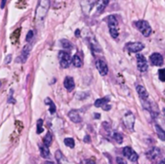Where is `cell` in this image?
Segmentation results:
<instances>
[{
	"label": "cell",
	"mask_w": 165,
	"mask_h": 164,
	"mask_svg": "<svg viewBox=\"0 0 165 164\" xmlns=\"http://www.w3.org/2000/svg\"><path fill=\"white\" fill-rule=\"evenodd\" d=\"M49 7H50V0H39L38 6L36 8V13H35V21L38 24L44 21L45 17L49 10Z\"/></svg>",
	"instance_id": "1"
},
{
	"label": "cell",
	"mask_w": 165,
	"mask_h": 164,
	"mask_svg": "<svg viewBox=\"0 0 165 164\" xmlns=\"http://www.w3.org/2000/svg\"><path fill=\"white\" fill-rule=\"evenodd\" d=\"M107 23L109 27V32L111 37L117 39L119 36V29H118V20L115 15H111L107 17Z\"/></svg>",
	"instance_id": "2"
},
{
	"label": "cell",
	"mask_w": 165,
	"mask_h": 164,
	"mask_svg": "<svg viewBox=\"0 0 165 164\" xmlns=\"http://www.w3.org/2000/svg\"><path fill=\"white\" fill-rule=\"evenodd\" d=\"M134 26L136 27L140 33L145 37H149L152 33V27L149 24L148 21L146 20H138L134 22Z\"/></svg>",
	"instance_id": "3"
},
{
	"label": "cell",
	"mask_w": 165,
	"mask_h": 164,
	"mask_svg": "<svg viewBox=\"0 0 165 164\" xmlns=\"http://www.w3.org/2000/svg\"><path fill=\"white\" fill-rule=\"evenodd\" d=\"M58 59L60 62V66L63 69L69 68L70 64H72V58H70L68 52L65 50H60L58 52Z\"/></svg>",
	"instance_id": "4"
},
{
	"label": "cell",
	"mask_w": 165,
	"mask_h": 164,
	"mask_svg": "<svg viewBox=\"0 0 165 164\" xmlns=\"http://www.w3.org/2000/svg\"><path fill=\"white\" fill-rule=\"evenodd\" d=\"M85 38H86V40H87L88 44L90 45L91 48H92L94 51H96V52L102 51L101 45H99L98 41H97V39L95 38V36H94V34H93V33H91L90 31H89V32H87L86 35H85Z\"/></svg>",
	"instance_id": "5"
},
{
	"label": "cell",
	"mask_w": 165,
	"mask_h": 164,
	"mask_svg": "<svg viewBox=\"0 0 165 164\" xmlns=\"http://www.w3.org/2000/svg\"><path fill=\"white\" fill-rule=\"evenodd\" d=\"M123 122H124V124H125V126L127 127V128H128V130H133L135 117L131 111H127V112L125 114V116H124V118H123Z\"/></svg>",
	"instance_id": "6"
},
{
	"label": "cell",
	"mask_w": 165,
	"mask_h": 164,
	"mask_svg": "<svg viewBox=\"0 0 165 164\" xmlns=\"http://www.w3.org/2000/svg\"><path fill=\"white\" fill-rule=\"evenodd\" d=\"M123 155L131 162H136L138 160V155L131 148V147H125L123 149Z\"/></svg>",
	"instance_id": "7"
},
{
	"label": "cell",
	"mask_w": 165,
	"mask_h": 164,
	"mask_svg": "<svg viewBox=\"0 0 165 164\" xmlns=\"http://www.w3.org/2000/svg\"><path fill=\"white\" fill-rule=\"evenodd\" d=\"M136 62H137V68L141 73H145L148 70V64L145 56L142 54H136Z\"/></svg>",
	"instance_id": "8"
},
{
	"label": "cell",
	"mask_w": 165,
	"mask_h": 164,
	"mask_svg": "<svg viewBox=\"0 0 165 164\" xmlns=\"http://www.w3.org/2000/svg\"><path fill=\"white\" fill-rule=\"evenodd\" d=\"M126 48L129 52H132V53H137V52H140L144 48V45L142 43H139V42L127 43L126 45Z\"/></svg>",
	"instance_id": "9"
},
{
	"label": "cell",
	"mask_w": 165,
	"mask_h": 164,
	"mask_svg": "<svg viewBox=\"0 0 165 164\" xmlns=\"http://www.w3.org/2000/svg\"><path fill=\"white\" fill-rule=\"evenodd\" d=\"M96 67H97V70L99 71V73H101V75H102V77H104V75H106L108 73V67H107V64L105 61H103L102 59L97 60Z\"/></svg>",
	"instance_id": "10"
},
{
	"label": "cell",
	"mask_w": 165,
	"mask_h": 164,
	"mask_svg": "<svg viewBox=\"0 0 165 164\" xmlns=\"http://www.w3.org/2000/svg\"><path fill=\"white\" fill-rule=\"evenodd\" d=\"M150 61L154 66H162L163 65V57L160 53L155 52L150 56Z\"/></svg>",
	"instance_id": "11"
},
{
	"label": "cell",
	"mask_w": 165,
	"mask_h": 164,
	"mask_svg": "<svg viewBox=\"0 0 165 164\" xmlns=\"http://www.w3.org/2000/svg\"><path fill=\"white\" fill-rule=\"evenodd\" d=\"M30 49H31L30 45H25L24 48L22 49L21 54L20 55V57L16 58V62L17 63H24L27 60L28 55H29V52H30Z\"/></svg>",
	"instance_id": "12"
},
{
	"label": "cell",
	"mask_w": 165,
	"mask_h": 164,
	"mask_svg": "<svg viewBox=\"0 0 165 164\" xmlns=\"http://www.w3.org/2000/svg\"><path fill=\"white\" fill-rule=\"evenodd\" d=\"M109 0H97V14H102L105 8L107 7Z\"/></svg>",
	"instance_id": "13"
},
{
	"label": "cell",
	"mask_w": 165,
	"mask_h": 164,
	"mask_svg": "<svg viewBox=\"0 0 165 164\" xmlns=\"http://www.w3.org/2000/svg\"><path fill=\"white\" fill-rule=\"evenodd\" d=\"M69 118L70 119V121L75 123V124H78V123L81 122V117L79 116V113L77 110H70L69 114Z\"/></svg>",
	"instance_id": "14"
},
{
	"label": "cell",
	"mask_w": 165,
	"mask_h": 164,
	"mask_svg": "<svg viewBox=\"0 0 165 164\" xmlns=\"http://www.w3.org/2000/svg\"><path fill=\"white\" fill-rule=\"evenodd\" d=\"M136 91L138 93V95L140 97V98L142 99V101H146L147 98L149 97V94L147 92L146 88L142 85H137L136 86Z\"/></svg>",
	"instance_id": "15"
},
{
	"label": "cell",
	"mask_w": 165,
	"mask_h": 164,
	"mask_svg": "<svg viewBox=\"0 0 165 164\" xmlns=\"http://www.w3.org/2000/svg\"><path fill=\"white\" fill-rule=\"evenodd\" d=\"M64 86L68 91H72L74 88V80L73 77H67L64 79Z\"/></svg>",
	"instance_id": "16"
},
{
	"label": "cell",
	"mask_w": 165,
	"mask_h": 164,
	"mask_svg": "<svg viewBox=\"0 0 165 164\" xmlns=\"http://www.w3.org/2000/svg\"><path fill=\"white\" fill-rule=\"evenodd\" d=\"M160 149L152 148V149H151L150 151L147 152V156H148L149 159L154 160V159H156L158 155H160Z\"/></svg>",
	"instance_id": "17"
},
{
	"label": "cell",
	"mask_w": 165,
	"mask_h": 164,
	"mask_svg": "<svg viewBox=\"0 0 165 164\" xmlns=\"http://www.w3.org/2000/svg\"><path fill=\"white\" fill-rule=\"evenodd\" d=\"M80 3H81L82 10H83L84 13H85V14H88V13H89L90 10H91V8H92L93 3L89 4V0H81Z\"/></svg>",
	"instance_id": "18"
},
{
	"label": "cell",
	"mask_w": 165,
	"mask_h": 164,
	"mask_svg": "<svg viewBox=\"0 0 165 164\" xmlns=\"http://www.w3.org/2000/svg\"><path fill=\"white\" fill-rule=\"evenodd\" d=\"M109 98L108 97H105V98H98L97 101L95 102V103H94V105H95L96 107H102L103 106L104 104H106L109 102Z\"/></svg>",
	"instance_id": "19"
},
{
	"label": "cell",
	"mask_w": 165,
	"mask_h": 164,
	"mask_svg": "<svg viewBox=\"0 0 165 164\" xmlns=\"http://www.w3.org/2000/svg\"><path fill=\"white\" fill-rule=\"evenodd\" d=\"M40 151H41V155H42L44 159H48L49 157V150H48V147H46L45 145H42L40 147Z\"/></svg>",
	"instance_id": "20"
},
{
	"label": "cell",
	"mask_w": 165,
	"mask_h": 164,
	"mask_svg": "<svg viewBox=\"0 0 165 164\" xmlns=\"http://www.w3.org/2000/svg\"><path fill=\"white\" fill-rule=\"evenodd\" d=\"M72 64L75 67V68H80L82 67V60H81V58L77 55V54H75L73 58H72Z\"/></svg>",
	"instance_id": "21"
},
{
	"label": "cell",
	"mask_w": 165,
	"mask_h": 164,
	"mask_svg": "<svg viewBox=\"0 0 165 164\" xmlns=\"http://www.w3.org/2000/svg\"><path fill=\"white\" fill-rule=\"evenodd\" d=\"M45 104H48V106H49V112H50L51 114H54L55 111H56V106H55L54 102H52V99H50L49 98H45Z\"/></svg>",
	"instance_id": "22"
},
{
	"label": "cell",
	"mask_w": 165,
	"mask_h": 164,
	"mask_svg": "<svg viewBox=\"0 0 165 164\" xmlns=\"http://www.w3.org/2000/svg\"><path fill=\"white\" fill-rule=\"evenodd\" d=\"M111 136H112V138H113L118 144H122L123 143L124 138H123V135H122L121 133L117 132V131H113V132H111Z\"/></svg>",
	"instance_id": "23"
},
{
	"label": "cell",
	"mask_w": 165,
	"mask_h": 164,
	"mask_svg": "<svg viewBox=\"0 0 165 164\" xmlns=\"http://www.w3.org/2000/svg\"><path fill=\"white\" fill-rule=\"evenodd\" d=\"M52 142V134L50 132L46 133V135L44 138V145H45L46 147H49Z\"/></svg>",
	"instance_id": "24"
},
{
	"label": "cell",
	"mask_w": 165,
	"mask_h": 164,
	"mask_svg": "<svg viewBox=\"0 0 165 164\" xmlns=\"http://www.w3.org/2000/svg\"><path fill=\"white\" fill-rule=\"evenodd\" d=\"M61 45L63 46L64 48H66V49H72V46H73V45H72V43L70 42L69 40H67V39H63V40H61Z\"/></svg>",
	"instance_id": "25"
},
{
	"label": "cell",
	"mask_w": 165,
	"mask_h": 164,
	"mask_svg": "<svg viewBox=\"0 0 165 164\" xmlns=\"http://www.w3.org/2000/svg\"><path fill=\"white\" fill-rule=\"evenodd\" d=\"M156 133H157V135H158V137H160L162 141H164V139H165V137H164V130H162V128L160 127V126H157V125H156Z\"/></svg>",
	"instance_id": "26"
},
{
	"label": "cell",
	"mask_w": 165,
	"mask_h": 164,
	"mask_svg": "<svg viewBox=\"0 0 165 164\" xmlns=\"http://www.w3.org/2000/svg\"><path fill=\"white\" fill-rule=\"evenodd\" d=\"M64 143H65V145L67 146V147H69V148H74V140L73 139V138H65V140H64Z\"/></svg>",
	"instance_id": "27"
},
{
	"label": "cell",
	"mask_w": 165,
	"mask_h": 164,
	"mask_svg": "<svg viewBox=\"0 0 165 164\" xmlns=\"http://www.w3.org/2000/svg\"><path fill=\"white\" fill-rule=\"evenodd\" d=\"M43 120L42 119H39L37 122V133L40 134L44 131V128H43Z\"/></svg>",
	"instance_id": "28"
},
{
	"label": "cell",
	"mask_w": 165,
	"mask_h": 164,
	"mask_svg": "<svg viewBox=\"0 0 165 164\" xmlns=\"http://www.w3.org/2000/svg\"><path fill=\"white\" fill-rule=\"evenodd\" d=\"M55 159H56V160L58 161V164H61V161L63 160L64 156H63L62 153H61V152L59 151V150L55 153Z\"/></svg>",
	"instance_id": "29"
},
{
	"label": "cell",
	"mask_w": 165,
	"mask_h": 164,
	"mask_svg": "<svg viewBox=\"0 0 165 164\" xmlns=\"http://www.w3.org/2000/svg\"><path fill=\"white\" fill-rule=\"evenodd\" d=\"M158 77H160V79L162 82H164V80H165V71L163 69H160V71H158Z\"/></svg>",
	"instance_id": "30"
},
{
	"label": "cell",
	"mask_w": 165,
	"mask_h": 164,
	"mask_svg": "<svg viewBox=\"0 0 165 164\" xmlns=\"http://www.w3.org/2000/svg\"><path fill=\"white\" fill-rule=\"evenodd\" d=\"M79 164H96V162H95V160H94V159H82Z\"/></svg>",
	"instance_id": "31"
},
{
	"label": "cell",
	"mask_w": 165,
	"mask_h": 164,
	"mask_svg": "<svg viewBox=\"0 0 165 164\" xmlns=\"http://www.w3.org/2000/svg\"><path fill=\"white\" fill-rule=\"evenodd\" d=\"M33 37H34V32L32 30H30L26 35V41L27 42H30V41L33 39Z\"/></svg>",
	"instance_id": "32"
},
{
	"label": "cell",
	"mask_w": 165,
	"mask_h": 164,
	"mask_svg": "<svg viewBox=\"0 0 165 164\" xmlns=\"http://www.w3.org/2000/svg\"><path fill=\"white\" fill-rule=\"evenodd\" d=\"M117 162H118V164H127L125 159H122V157H117Z\"/></svg>",
	"instance_id": "33"
},
{
	"label": "cell",
	"mask_w": 165,
	"mask_h": 164,
	"mask_svg": "<svg viewBox=\"0 0 165 164\" xmlns=\"http://www.w3.org/2000/svg\"><path fill=\"white\" fill-rule=\"evenodd\" d=\"M102 109L103 110H106V111H108V110H110V108H111V105H109V104H104L103 106H102Z\"/></svg>",
	"instance_id": "34"
},
{
	"label": "cell",
	"mask_w": 165,
	"mask_h": 164,
	"mask_svg": "<svg viewBox=\"0 0 165 164\" xmlns=\"http://www.w3.org/2000/svg\"><path fill=\"white\" fill-rule=\"evenodd\" d=\"M11 59H12V55L10 54V55H8L7 57H6V59H5V64H9L10 61H11Z\"/></svg>",
	"instance_id": "35"
},
{
	"label": "cell",
	"mask_w": 165,
	"mask_h": 164,
	"mask_svg": "<svg viewBox=\"0 0 165 164\" xmlns=\"http://www.w3.org/2000/svg\"><path fill=\"white\" fill-rule=\"evenodd\" d=\"M6 3H7V0H1V9H4V7L6 6Z\"/></svg>",
	"instance_id": "36"
},
{
	"label": "cell",
	"mask_w": 165,
	"mask_h": 164,
	"mask_svg": "<svg viewBox=\"0 0 165 164\" xmlns=\"http://www.w3.org/2000/svg\"><path fill=\"white\" fill-rule=\"evenodd\" d=\"M84 141H85V142H87V143H89V142L91 141L90 136H89V135H86V136H85V138H84Z\"/></svg>",
	"instance_id": "37"
},
{
	"label": "cell",
	"mask_w": 165,
	"mask_h": 164,
	"mask_svg": "<svg viewBox=\"0 0 165 164\" xmlns=\"http://www.w3.org/2000/svg\"><path fill=\"white\" fill-rule=\"evenodd\" d=\"M80 30H79V29H76V30H75V36L76 37H79V35H80Z\"/></svg>",
	"instance_id": "38"
},
{
	"label": "cell",
	"mask_w": 165,
	"mask_h": 164,
	"mask_svg": "<svg viewBox=\"0 0 165 164\" xmlns=\"http://www.w3.org/2000/svg\"><path fill=\"white\" fill-rule=\"evenodd\" d=\"M45 164H55L54 162H52V161H45Z\"/></svg>",
	"instance_id": "39"
},
{
	"label": "cell",
	"mask_w": 165,
	"mask_h": 164,
	"mask_svg": "<svg viewBox=\"0 0 165 164\" xmlns=\"http://www.w3.org/2000/svg\"><path fill=\"white\" fill-rule=\"evenodd\" d=\"M158 164H164V160H161L160 163H158Z\"/></svg>",
	"instance_id": "40"
}]
</instances>
